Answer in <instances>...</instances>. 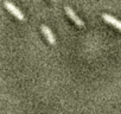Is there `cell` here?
I'll use <instances>...</instances> for the list:
<instances>
[{"instance_id": "cell-3", "label": "cell", "mask_w": 121, "mask_h": 114, "mask_svg": "<svg viewBox=\"0 0 121 114\" xmlns=\"http://www.w3.org/2000/svg\"><path fill=\"white\" fill-rule=\"evenodd\" d=\"M40 30H42L43 35L45 36L46 40H48L51 45H55V44H56V38H55L53 33L51 32V30L49 29V26H46L45 24H43V25H40Z\"/></svg>"}, {"instance_id": "cell-1", "label": "cell", "mask_w": 121, "mask_h": 114, "mask_svg": "<svg viewBox=\"0 0 121 114\" xmlns=\"http://www.w3.org/2000/svg\"><path fill=\"white\" fill-rule=\"evenodd\" d=\"M4 6H5V7H6V10H9V12H10V13H12L17 19H19V20H22V22H24V20H25V17H24L23 12H22L17 6H14L12 3H10L9 0H5V1H4Z\"/></svg>"}, {"instance_id": "cell-2", "label": "cell", "mask_w": 121, "mask_h": 114, "mask_svg": "<svg viewBox=\"0 0 121 114\" xmlns=\"http://www.w3.org/2000/svg\"><path fill=\"white\" fill-rule=\"evenodd\" d=\"M64 10H65V13L68 14V17L77 25V26H80V27H84V22L82 20V19H80L76 14H75V12L73 11V9L71 7H69V6H65L64 7Z\"/></svg>"}, {"instance_id": "cell-5", "label": "cell", "mask_w": 121, "mask_h": 114, "mask_svg": "<svg viewBox=\"0 0 121 114\" xmlns=\"http://www.w3.org/2000/svg\"><path fill=\"white\" fill-rule=\"evenodd\" d=\"M51 1H57V0H51Z\"/></svg>"}, {"instance_id": "cell-4", "label": "cell", "mask_w": 121, "mask_h": 114, "mask_svg": "<svg viewBox=\"0 0 121 114\" xmlns=\"http://www.w3.org/2000/svg\"><path fill=\"white\" fill-rule=\"evenodd\" d=\"M102 18H103V20H104V22H107L108 24L113 25V26H114V27H116L119 31H121V22H120L119 19H116V18H114L113 16L107 14V13H103V14H102Z\"/></svg>"}]
</instances>
